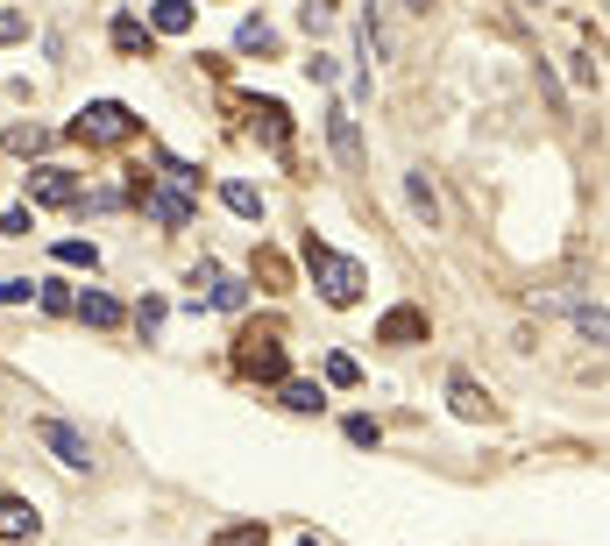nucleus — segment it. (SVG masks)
I'll return each mask as SVG.
<instances>
[{"instance_id": "nucleus-1", "label": "nucleus", "mask_w": 610, "mask_h": 546, "mask_svg": "<svg viewBox=\"0 0 610 546\" xmlns=\"http://www.w3.org/2000/svg\"><path fill=\"white\" fill-rule=\"evenodd\" d=\"M305 263H313V284H320L327 305H355L362 284H369V270H362L355 256H334L327 242H313V234H305Z\"/></svg>"}, {"instance_id": "nucleus-2", "label": "nucleus", "mask_w": 610, "mask_h": 546, "mask_svg": "<svg viewBox=\"0 0 610 546\" xmlns=\"http://www.w3.org/2000/svg\"><path fill=\"white\" fill-rule=\"evenodd\" d=\"M71 135L93 142V149H114V142H128V135H135V114H128L121 100H93L79 121H71Z\"/></svg>"}, {"instance_id": "nucleus-3", "label": "nucleus", "mask_w": 610, "mask_h": 546, "mask_svg": "<svg viewBox=\"0 0 610 546\" xmlns=\"http://www.w3.org/2000/svg\"><path fill=\"white\" fill-rule=\"evenodd\" d=\"M135 206L157 220V227H192V192L171 185L164 171H157V185H135Z\"/></svg>"}, {"instance_id": "nucleus-4", "label": "nucleus", "mask_w": 610, "mask_h": 546, "mask_svg": "<svg viewBox=\"0 0 610 546\" xmlns=\"http://www.w3.org/2000/svg\"><path fill=\"white\" fill-rule=\"evenodd\" d=\"M235 362H242V376H263V383H284V341H277V327H263V334H242Z\"/></svg>"}, {"instance_id": "nucleus-5", "label": "nucleus", "mask_w": 610, "mask_h": 546, "mask_svg": "<svg viewBox=\"0 0 610 546\" xmlns=\"http://www.w3.org/2000/svg\"><path fill=\"white\" fill-rule=\"evenodd\" d=\"M29 199H36V206H79L86 185L71 178V171H57V164H36V171H29Z\"/></svg>"}, {"instance_id": "nucleus-6", "label": "nucleus", "mask_w": 610, "mask_h": 546, "mask_svg": "<svg viewBox=\"0 0 610 546\" xmlns=\"http://www.w3.org/2000/svg\"><path fill=\"white\" fill-rule=\"evenodd\" d=\"M36 440H43V447H50L64 468H86V461H93L86 433H79V426H64V419H36Z\"/></svg>"}, {"instance_id": "nucleus-7", "label": "nucleus", "mask_w": 610, "mask_h": 546, "mask_svg": "<svg viewBox=\"0 0 610 546\" xmlns=\"http://www.w3.org/2000/svg\"><path fill=\"white\" fill-rule=\"evenodd\" d=\"M71 312H79L86 327H100V334H114L128 312H121V298H107V291H71Z\"/></svg>"}, {"instance_id": "nucleus-8", "label": "nucleus", "mask_w": 610, "mask_h": 546, "mask_svg": "<svg viewBox=\"0 0 610 546\" xmlns=\"http://www.w3.org/2000/svg\"><path fill=\"white\" fill-rule=\"evenodd\" d=\"M376 341H391V348H412V341H426V312H419V305H398V312H384Z\"/></svg>"}, {"instance_id": "nucleus-9", "label": "nucleus", "mask_w": 610, "mask_h": 546, "mask_svg": "<svg viewBox=\"0 0 610 546\" xmlns=\"http://www.w3.org/2000/svg\"><path fill=\"white\" fill-rule=\"evenodd\" d=\"M36 532H43V518H36L22 497H0V539L22 546V539H36Z\"/></svg>"}, {"instance_id": "nucleus-10", "label": "nucleus", "mask_w": 610, "mask_h": 546, "mask_svg": "<svg viewBox=\"0 0 610 546\" xmlns=\"http://www.w3.org/2000/svg\"><path fill=\"white\" fill-rule=\"evenodd\" d=\"M327 135H334V156H341V164H348V171H362V135H355V114H348V107H334V114H327Z\"/></svg>"}, {"instance_id": "nucleus-11", "label": "nucleus", "mask_w": 610, "mask_h": 546, "mask_svg": "<svg viewBox=\"0 0 610 546\" xmlns=\"http://www.w3.org/2000/svg\"><path fill=\"white\" fill-rule=\"evenodd\" d=\"M249 114H256V135H263V142H270V149L284 156V149H291V114H284L277 100H256Z\"/></svg>"}, {"instance_id": "nucleus-12", "label": "nucleus", "mask_w": 610, "mask_h": 546, "mask_svg": "<svg viewBox=\"0 0 610 546\" xmlns=\"http://www.w3.org/2000/svg\"><path fill=\"white\" fill-rule=\"evenodd\" d=\"M277 398H284V412H320V405H327V390H320L313 376H284V383H277Z\"/></svg>"}, {"instance_id": "nucleus-13", "label": "nucleus", "mask_w": 610, "mask_h": 546, "mask_svg": "<svg viewBox=\"0 0 610 546\" xmlns=\"http://www.w3.org/2000/svg\"><path fill=\"white\" fill-rule=\"evenodd\" d=\"M447 390H454V412H462V419H490V398H483L476 376H454Z\"/></svg>"}, {"instance_id": "nucleus-14", "label": "nucleus", "mask_w": 610, "mask_h": 546, "mask_svg": "<svg viewBox=\"0 0 610 546\" xmlns=\"http://www.w3.org/2000/svg\"><path fill=\"white\" fill-rule=\"evenodd\" d=\"M114 50H121V57H149V50H157V36H149L135 15H121V22H114Z\"/></svg>"}, {"instance_id": "nucleus-15", "label": "nucleus", "mask_w": 610, "mask_h": 546, "mask_svg": "<svg viewBox=\"0 0 610 546\" xmlns=\"http://www.w3.org/2000/svg\"><path fill=\"white\" fill-rule=\"evenodd\" d=\"M220 199H227V213L263 220V192H256V185H242V178H227V185H220Z\"/></svg>"}, {"instance_id": "nucleus-16", "label": "nucleus", "mask_w": 610, "mask_h": 546, "mask_svg": "<svg viewBox=\"0 0 610 546\" xmlns=\"http://www.w3.org/2000/svg\"><path fill=\"white\" fill-rule=\"evenodd\" d=\"M149 22H157V36H185L192 29V0H157V15H149Z\"/></svg>"}, {"instance_id": "nucleus-17", "label": "nucleus", "mask_w": 610, "mask_h": 546, "mask_svg": "<svg viewBox=\"0 0 610 546\" xmlns=\"http://www.w3.org/2000/svg\"><path fill=\"white\" fill-rule=\"evenodd\" d=\"M575 334L603 348V334H610V320H603V298H596V305H575Z\"/></svg>"}, {"instance_id": "nucleus-18", "label": "nucleus", "mask_w": 610, "mask_h": 546, "mask_svg": "<svg viewBox=\"0 0 610 546\" xmlns=\"http://www.w3.org/2000/svg\"><path fill=\"white\" fill-rule=\"evenodd\" d=\"M270 43H277V36H270V22H263V15H249V22L235 29V50H256V57H263Z\"/></svg>"}, {"instance_id": "nucleus-19", "label": "nucleus", "mask_w": 610, "mask_h": 546, "mask_svg": "<svg viewBox=\"0 0 610 546\" xmlns=\"http://www.w3.org/2000/svg\"><path fill=\"white\" fill-rule=\"evenodd\" d=\"M206 546H270V539H263V525L249 518V525H227V532H213Z\"/></svg>"}, {"instance_id": "nucleus-20", "label": "nucleus", "mask_w": 610, "mask_h": 546, "mask_svg": "<svg viewBox=\"0 0 610 546\" xmlns=\"http://www.w3.org/2000/svg\"><path fill=\"white\" fill-rule=\"evenodd\" d=\"M213 305H220V312H242V305H249V284H235V277H213Z\"/></svg>"}, {"instance_id": "nucleus-21", "label": "nucleus", "mask_w": 610, "mask_h": 546, "mask_svg": "<svg viewBox=\"0 0 610 546\" xmlns=\"http://www.w3.org/2000/svg\"><path fill=\"white\" fill-rule=\"evenodd\" d=\"M57 263H71V270L86 263V270H93V263H100V249H93V242H57Z\"/></svg>"}, {"instance_id": "nucleus-22", "label": "nucleus", "mask_w": 610, "mask_h": 546, "mask_svg": "<svg viewBox=\"0 0 610 546\" xmlns=\"http://www.w3.org/2000/svg\"><path fill=\"white\" fill-rule=\"evenodd\" d=\"M405 192H412V206H419V213H426V220H433V213H440V206H433V185H426V171H412V178H405Z\"/></svg>"}, {"instance_id": "nucleus-23", "label": "nucleus", "mask_w": 610, "mask_h": 546, "mask_svg": "<svg viewBox=\"0 0 610 546\" xmlns=\"http://www.w3.org/2000/svg\"><path fill=\"white\" fill-rule=\"evenodd\" d=\"M327 383H341V390H348V383H362V369H355V355H327Z\"/></svg>"}, {"instance_id": "nucleus-24", "label": "nucleus", "mask_w": 610, "mask_h": 546, "mask_svg": "<svg viewBox=\"0 0 610 546\" xmlns=\"http://www.w3.org/2000/svg\"><path fill=\"white\" fill-rule=\"evenodd\" d=\"M135 327L157 334V327H164V298H142V305H135Z\"/></svg>"}, {"instance_id": "nucleus-25", "label": "nucleus", "mask_w": 610, "mask_h": 546, "mask_svg": "<svg viewBox=\"0 0 610 546\" xmlns=\"http://www.w3.org/2000/svg\"><path fill=\"white\" fill-rule=\"evenodd\" d=\"M36 298H43V312H71V284H36Z\"/></svg>"}, {"instance_id": "nucleus-26", "label": "nucleus", "mask_w": 610, "mask_h": 546, "mask_svg": "<svg viewBox=\"0 0 610 546\" xmlns=\"http://www.w3.org/2000/svg\"><path fill=\"white\" fill-rule=\"evenodd\" d=\"M29 36V22L15 15V8H0V50H8V43H22Z\"/></svg>"}, {"instance_id": "nucleus-27", "label": "nucleus", "mask_w": 610, "mask_h": 546, "mask_svg": "<svg viewBox=\"0 0 610 546\" xmlns=\"http://www.w3.org/2000/svg\"><path fill=\"white\" fill-rule=\"evenodd\" d=\"M22 298H36L29 277H0V305H22Z\"/></svg>"}, {"instance_id": "nucleus-28", "label": "nucleus", "mask_w": 610, "mask_h": 546, "mask_svg": "<svg viewBox=\"0 0 610 546\" xmlns=\"http://www.w3.org/2000/svg\"><path fill=\"white\" fill-rule=\"evenodd\" d=\"M348 440H355V447H376L384 433H376V419H348Z\"/></svg>"}, {"instance_id": "nucleus-29", "label": "nucleus", "mask_w": 610, "mask_h": 546, "mask_svg": "<svg viewBox=\"0 0 610 546\" xmlns=\"http://www.w3.org/2000/svg\"><path fill=\"white\" fill-rule=\"evenodd\" d=\"M43 142H50L43 128H15V135H8V149H22V156H29V149H43Z\"/></svg>"}, {"instance_id": "nucleus-30", "label": "nucleus", "mask_w": 610, "mask_h": 546, "mask_svg": "<svg viewBox=\"0 0 610 546\" xmlns=\"http://www.w3.org/2000/svg\"><path fill=\"white\" fill-rule=\"evenodd\" d=\"M575 86H603V64L596 57H575Z\"/></svg>"}, {"instance_id": "nucleus-31", "label": "nucleus", "mask_w": 610, "mask_h": 546, "mask_svg": "<svg viewBox=\"0 0 610 546\" xmlns=\"http://www.w3.org/2000/svg\"><path fill=\"white\" fill-rule=\"evenodd\" d=\"M405 8H412V15H426V8H433V0H405Z\"/></svg>"}, {"instance_id": "nucleus-32", "label": "nucleus", "mask_w": 610, "mask_h": 546, "mask_svg": "<svg viewBox=\"0 0 610 546\" xmlns=\"http://www.w3.org/2000/svg\"><path fill=\"white\" fill-rule=\"evenodd\" d=\"M298 546H320V539H298Z\"/></svg>"}]
</instances>
